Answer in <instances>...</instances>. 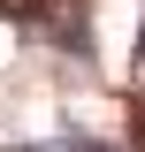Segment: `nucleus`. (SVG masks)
<instances>
[{
    "mask_svg": "<svg viewBox=\"0 0 145 152\" xmlns=\"http://www.w3.org/2000/svg\"><path fill=\"white\" fill-rule=\"evenodd\" d=\"M138 76H145V31H138Z\"/></svg>",
    "mask_w": 145,
    "mask_h": 152,
    "instance_id": "obj_1",
    "label": "nucleus"
}]
</instances>
